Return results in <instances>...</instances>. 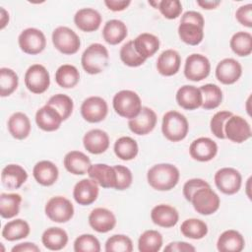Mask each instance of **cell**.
Wrapping results in <instances>:
<instances>
[{
	"mask_svg": "<svg viewBox=\"0 0 252 252\" xmlns=\"http://www.w3.org/2000/svg\"><path fill=\"white\" fill-rule=\"evenodd\" d=\"M205 21L201 13L197 11L185 12L178 26L180 39L189 45H198L204 38Z\"/></svg>",
	"mask_w": 252,
	"mask_h": 252,
	"instance_id": "1",
	"label": "cell"
},
{
	"mask_svg": "<svg viewBox=\"0 0 252 252\" xmlns=\"http://www.w3.org/2000/svg\"><path fill=\"white\" fill-rule=\"evenodd\" d=\"M178 168L170 163H158L152 166L147 173L148 183L158 191H169L179 181Z\"/></svg>",
	"mask_w": 252,
	"mask_h": 252,
	"instance_id": "2",
	"label": "cell"
},
{
	"mask_svg": "<svg viewBox=\"0 0 252 252\" xmlns=\"http://www.w3.org/2000/svg\"><path fill=\"white\" fill-rule=\"evenodd\" d=\"M109 55L106 47L100 43L89 45L82 54L81 64L83 69L91 75L104 71L108 65Z\"/></svg>",
	"mask_w": 252,
	"mask_h": 252,
	"instance_id": "3",
	"label": "cell"
},
{
	"mask_svg": "<svg viewBox=\"0 0 252 252\" xmlns=\"http://www.w3.org/2000/svg\"><path fill=\"white\" fill-rule=\"evenodd\" d=\"M189 124L187 118L178 111H167L162 117L161 131L163 136L170 142H179L188 134Z\"/></svg>",
	"mask_w": 252,
	"mask_h": 252,
	"instance_id": "4",
	"label": "cell"
},
{
	"mask_svg": "<svg viewBox=\"0 0 252 252\" xmlns=\"http://www.w3.org/2000/svg\"><path fill=\"white\" fill-rule=\"evenodd\" d=\"M112 105L119 116L127 119L136 117L142 108L139 94L130 90H122L116 93L112 99Z\"/></svg>",
	"mask_w": 252,
	"mask_h": 252,
	"instance_id": "5",
	"label": "cell"
},
{
	"mask_svg": "<svg viewBox=\"0 0 252 252\" xmlns=\"http://www.w3.org/2000/svg\"><path fill=\"white\" fill-rule=\"evenodd\" d=\"M190 202L192 203L195 211L204 216L216 213L220 205L219 195L211 188V186L198 189L192 195Z\"/></svg>",
	"mask_w": 252,
	"mask_h": 252,
	"instance_id": "6",
	"label": "cell"
},
{
	"mask_svg": "<svg viewBox=\"0 0 252 252\" xmlns=\"http://www.w3.org/2000/svg\"><path fill=\"white\" fill-rule=\"evenodd\" d=\"M52 43L61 53L72 55L78 52L81 46L79 35L70 28L60 26L52 32Z\"/></svg>",
	"mask_w": 252,
	"mask_h": 252,
	"instance_id": "7",
	"label": "cell"
},
{
	"mask_svg": "<svg viewBox=\"0 0 252 252\" xmlns=\"http://www.w3.org/2000/svg\"><path fill=\"white\" fill-rule=\"evenodd\" d=\"M46 216L54 222H67L74 216V207L70 200L62 196H55L48 200L44 208Z\"/></svg>",
	"mask_w": 252,
	"mask_h": 252,
	"instance_id": "8",
	"label": "cell"
},
{
	"mask_svg": "<svg viewBox=\"0 0 252 252\" xmlns=\"http://www.w3.org/2000/svg\"><path fill=\"white\" fill-rule=\"evenodd\" d=\"M25 85L33 94H43L50 85L49 72L40 64L30 66L25 74Z\"/></svg>",
	"mask_w": 252,
	"mask_h": 252,
	"instance_id": "9",
	"label": "cell"
},
{
	"mask_svg": "<svg viewBox=\"0 0 252 252\" xmlns=\"http://www.w3.org/2000/svg\"><path fill=\"white\" fill-rule=\"evenodd\" d=\"M18 42L21 50L30 55L39 54L46 46L44 33L35 28L24 30L18 37Z\"/></svg>",
	"mask_w": 252,
	"mask_h": 252,
	"instance_id": "10",
	"label": "cell"
},
{
	"mask_svg": "<svg viewBox=\"0 0 252 252\" xmlns=\"http://www.w3.org/2000/svg\"><path fill=\"white\" fill-rule=\"evenodd\" d=\"M215 184L217 188L226 195L237 193L242 184L240 172L232 167H222L215 173Z\"/></svg>",
	"mask_w": 252,
	"mask_h": 252,
	"instance_id": "11",
	"label": "cell"
},
{
	"mask_svg": "<svg viewBox=\"0 0 252 252\" xmlns=\"http://www.w3.org/2000/svg\"><path fill=\"white\" fill-rule=\"evenodd\" d=\"M211 63L209 59L202 54L193 53L186 58L184 66L185 77L193 82H199L210 75Z\"/></svg>",
	"mask_w": 252,
	"mask_h": 252,
	"instance_id": "12",
	"label": "cell"
},
{
	"mask_svg": "<svg viewBox=\"0 0 252 252\" xmlns=\"http://www.w3.org/2000/svg\"><path fill=\"white\" fill-rule=\"evenodd\" d=\"M223 132L225 138L233 143H243L251 138L250 124L239 115H231L224 123Z\"/></svg>",
	"mask_w": 252,
	"mask_h": 252,
	"instance_id": "13",
	"label": "cell"
},
{
	"mask_svg": "<svg viewBox=\"0 0 252 252\" xmlns=\"http://www.w3.org/2000/svg\"><path fill=\"white\" fill-rule=\"evenodd\" d=\"M107 113V102L100 96H90L81 105V114L90 123H97L104 120Z\"/></svg>",
	"mask_w": 252,
	"mask_h": 252,
	"instance_id": "14",
	"label": "cell"
},
{
	"mask_svg": "<svg viewBox=\"0 0 252 252\" xmlns=\"http://www.w3.org/2000/svg\"><path fill=\"white\" fill-rule=\"evenodd\" d=\"M157 120V114L152 108L142 106L140 113L136 117L129 119L128 126L131 132L136 135H147L155 129Z\"/></svg>",
	"mask_w": 252,
	"mask_h": 252,
	"instance_id": "15",
	"label": "cell"
},
{
	"mask_svg": "<svg viewBox=\"0 0 252 252\" xmlns=\"http://www.w3.org/2000/svg\"><path fill=\"white\" fill-rule=\"evenodd\" d=\"M242 74L240 63L233 58H224L216 67V77L223 85H232Z\"/></svg>",
	"mask_w": 252,
	"mask_h": 252,
	"instance_id": "16",
	"label": "cell"
},
{
	"mask_svg": "<svg viewBox=\"0 0 252 252\" xmlns=\"http://www.w3.org/2000/svg\"><path fill=\"white\" fill-rule=\"evenodd\" d=\"M189 154L195 160L209 161L217 156L218 145L208 137H200L191 143Z\"/></svg>",
	"mask_w": 252,
	"mask_h": 252,
	"instance_id": "17",
	"label": "cell"
},
{
	"mask_svg": "<svg viewBox=\"0 0 252 252\" xmlns=\"http://www.w3.org/2000/svg\"><path fill=\"white\" fill-rule=\"evenodd\" d=\"M98 192V184L91 178H85L74 186L73 197L79 205L89 206L97 199Z\"/></svg>",
	"mask_w": 252,
	"mask_h": 252,
	"instance_id": "18",
	"label": "cell"
},
{
	"mask_svg": "<svg viewBox=\"0 0 252 252\" xmlns=\"http://www.w3.org/2000/svg\"><path fill=\"white\" fill-rule=\"evenodd\" d=\"M89 223L94 230L99 233H105L114 228L116 218L108 209L95 208L89 216Z\"/></svg>",
	"mask_w": 252,
	"mask_h": 252,
	"instance_id": "19",
	"label": "cell"
},
{
	"mask_svg": "<svg viewBox=\"0 0 252 252\" xmlns=\"http://www.w3.org/2000/svg\"><path fill=\"white\" fill-rule=\"evenodd\" d=\"M89 177L94 180L102 188H114L116 186V172L113 166L105 163L92 164L88 170Z\"/></svg>",
	"mask_w": 252,
	"mask_h": 252,
	"instance_id": "20",
	"label": "cell"
},
{
	"mask_svg": "<svg viewBox=\"0 0 252 252\" xmlns=\"http://www.w3.org/2000/svg\"><path fill=\"white\" fill-rule=\"evenodd\" d=\"M63 119L59 112L52 106L45 104L35 113V123L43 131L52 132L59 129Z\"/></svg>",
	"mask_w": 252,
	"mask_h": 252,
	"instance_id": "21",
	"label": "cell"
},
{
	"mask_svg": "<svg viewBox=\"0 0 252 252\" xmlns=\"http://www.w3.org/2000/svg\"><path fill=\"white\" fill-rule=\"evenodd\" d=\"M83 144L89 153L99 155L108 149L109 137L107 133L101 129H92L84 135Z\"/></svg>",
	"mask_w": 252,
	"mask_h": 252,
	"instance_id": "22",
	"label": "cell"
},
{
	"mask_svg": "<svg viewBox=\"0 0 252 252\" xmlns=\"http://www.w3.org/2000/svg\"><path fill=\"white\" fill-rule=\"evenodd\" d=\"M100 14L93 8H83L76 12L74 16V23L79 30L85 32H92L100 27Z\"/></svg>",
	"mask_w": 252,
	"mask_h": 252,
	"instance_id": "23",
	"label": "cell"
},
{
	"mask_svg": "<svg viewBox=\"0 0 252 252\" xmlns=\"http://www.w3.org/2000/svg\"><path fill=\"white\" fill-rule=\"evenodd\" d=\"M151 219L155 224L169 228L173 227L178 222L179 215L175 208L169 205L159 204L152 209Z\"/></svg>",
	"mask_w": 252,
	"mask_h": 252,
	"instance_id": "24",
	"label": "cell"
},
{
	"mask_svg": "<svg viewBox=\"0 0 252 252\" xmlns=\"http://www.w3.org/2000/svg\"><path fill=\"white\" fill-rule=\"evenodd\" d=\"M177 104L187 110H194L202 105V94L200 89L195 86L184 85L176 93Z\"/></svg>",
	"mask_w": 252,
	"mask_h": 252,
	"instance_id": "25",
	"label": "cell"
},
{
	"mask_svg": "<svg viewBox=\"0 0 252 252\" xmlns=\"http://www.w3.org/2000/svg\"><path fill=\"white\" fill-rule=\"evenodd\" d=\"M28 179V173L24 167L19 164H8L1 172L2 185L9 189L15 190L19 189Z\"/></svg>",
	"mask_w": 252,
	"mask_h": 252,
	"instance_id": "26",
	"label": "cell"
},
{
	"mask_svg": "<svg viewBox=\"0 0 252 252\" xmlns=\"http://www.w3.org/2000/svg\"><path fill=\"white\" fill-rule=\"evenodd\" d=\"M181 57L176 50L166 49L160 53L157 60V69L162 76L175 75L180 68Z\"/></svg>",
	"mask_w": 252,
	"mask_h": 252,
	"instance_id": "27",
	"label": "cell"
},
{
	"mask_svg": "<svg viewBox=\"0 0 252 252\" xmlns=\"http://www.w3.org/2000/svg\"><path fill=\"white\" fill-rule=\"evenodd\" d=\"M64 166L70 173L74 175H84L88 173L92 165L90 158L80 151H71L67 153L63 160Z\"/></svg>",
	"mask_w": 252,
	"mask_h": 252,
	"instance_id": "28",
	"label": "cell"
},
{
	"mask_svg": "<svg viewBox=\"0 0 252 252\" xmlns=\"http://www.w3.org/2000/svg\"><path fill=\"white\" fill-rule=\"evenodd\" d=\"M32 175L35 181L40 185L51 186L57 181L59 171L52 161L40 160L33 166Z\"/></svg>",
	"mask_w": 252,
	"mask_h": 252,
	"instance_id": "29",
	"label": "cell"
},
{
	"mask_svg": "<svg viewBox=\"0 0 252 252\" xmlns=\"http://www.w3.org/2000/svg\"><path fill=\"white\" fill-rule=\"evenodd\" d=\"M245 246L244 237L234 229L223 231L217 242V248L220 252H240Z\"/></svg>",
	"mask_w": 252,
	"mask_h": 252,
	"instance_id": "30",
	"label": "cell"
},
{
	"mask_svg": "<svg viewBox=\"0 0 252 252\" xmlns=\"http://www.w3.org/2000/svg\"><path fill=\"white\" fill-rule=\"evenodd\" d=\"M128 34L126 25L120 20H109L104 24L102 29L103 39L111 45H116L123 41Z\"/></svg>",
	"mask_w": 252,
	"mask_h": 252,
	"instance_id": "31",
	"label": "cell"
},
{
	"mask_svg": "<svg viewBox=\"0 0 252 252\" xmlns=\"http://www.w3.org/2000/svg\"><path fill=\"white\" fill-rule=\"evenodd\" d=\"M31 128L30 118L23 112L13 113L8 120L9 133L17 140L26 139L31 133Z\"/></svg>",
	"mask_w": 252,
	"mask_h": 252,
	"instance_id": "32",
	"label": "cell"
},
{
	"mask_svg": "<svg viewBox=\"0 0 252 252\" xmlns=\"http://www.w3.org/2000/svg\"><path fill=\"white\" fill-rule=\"evenodd\" d=\"M136 51L146 60L152 57L159 48V39L157 35L149 32L139 34L134 40Z\"/></svg>",
	"mask_w": 252,
	"mask_h": 252,
	"instance_id": "33",
	"label": "cell"
},
{
	"mask_svg": "<svg viewBox=\"0 0 252 252\" xmlns=\"http://www.w3.org/2000/svg\"><path fill=\"white\" fill-rule=\"evenodd\" d=\"M41 241L47 249L58 251L63 249L68 243V234L63 228L49 227L43 231Z\"/></svg>",
	"mask_w": 252,
	"mask_h": 252,
	"instance_id": "34",
	"label": "cell"
},
{
	"mask_svg": "<svg viewBox=\"0 0 252 252\" xmlns=\"http://www.w3.org/2000/svg\"><path fill=\"white\" fill-rule=\"evenodd\" d=\"M30 225L26 220L22 219H16L14 220L8 221L4 225L2 229V236L8 241H16L26 238L30 234Z\"/></svg>",
	"mask_w": 252,
	"mask_h": 252,
	"instance_id": "35",
	"label": "cell"
},
{
	"mask_svg": "<svg viewBox=\"0 0 252 252\" xmlns=\"http://www.w3.org/2000/svg\"><path fill=\"white\" fill-rule=\"evenodd\" d=\"M199 89L202 94V108L209 110L220 106L222 101V91L219 86L215 84H206Z\"/></svg>",
	"mask_w": 252,
	"mask_h": 252,
	"instance_id": "36",
	"label": "cell"
},
{
	"mask_svg": "<svg viewBox=\"0 0 252 252\" xmlns=\"http://www.w3.org/2000/svg\"><path fill=\"white\" fill-rule=\"evenodd\" d=\"M22 197L17 193L0 194V215L4 219H12L20 212Z\"/></svg>",
	"mask_w": 252,
	"mask_h": 252,
	"instance_id": "37",
	"label": "cell"
},
{
	"mask_svg": "<svg viewBox=\"0 0 252 252\" xmlns=\"http://www.w3.org/2000/svg\"><path fill=\"white\" fill-rule=\"evenodd\" d=\"M55 81L58 86L64 89L74 88L80 81L78 69L70 64L61 65L55 72Z\"/></svg>",
	"mask_w": 252,
	"mask_h": 252,
	"instance_id": "38",
	"label": "cell"
},
{
	"mask_svg": "<svg viewBox=\"0 0 252 252\" xmlns=\"http://www.w3.org/2000/svg\"><path fill=\"white\" fill-rule=\"evenodd\" d=\"M139 148L137 142L128 136L120 137L114 143V153L122 160H131L138 155Z\"/></svg>",
	"mask_w": 252,
	"mask_h": 252,
	"instance_id": "39",
	"label": "cell"
},
{
	"mask_svg": "<svg viewBox=\"0 0 252 252\" xmlns=\"http://www.w3.org/2000/svg\"><path fill=\"white\" fill-rule=\"evenodd\" d=\"M162 246V235L158 230L149 229L144 231L138 239L140 252H158Z\"/></svg>",
	"mask_w": 252,
	"mask_h": 252,
	"instance_id": "40",
	"label": "cell"
},
{
	"mask_svg": "<svg viewBox=\"0 0 252 252\" xmlns=\"http://www.w3.org/2000/svg\"><path fill=\"white\" fill-rule=\"evenodd\" d=\"M229 45L236 55L248 56L252 52V35L246 32H238L231 36Z\"/></svg>",
	"mask_w": 252,
	"mask_h": 252,
	"instance_id": "41",
	"label": "cell"
},
{
	"mask_svg": "<svg viewBox=\"0 0 252 252\" xmlns=\"http://www.w3.org/2000/svg\"><path fill=\"white\" fill-rule=\"evenodd\" d=\"M181 233L191 239H202L208 233V225L199 219H187L180 226Z\"/></svg>",
	"mask_w": 252,
	"mask_h": 252,
	"instance_id": "42",
	"label": "cell"
},
{
	"mask_svg": "<svg viewBox=\"0 0 252 252\" xmlns=\"http://www.w3.org/2000/svg\"><path fill=\"white\" fill-rule=\"evenodd\" d=\"M19 85V78L15 71L10 68L0 69V95L2 97L12 94Z\"/></svg>",
	"mask_w": 252,
	"mask_h": 252,
	"instance_id": "43",
	"label": "cell"
},
{
	"mask_svg": "<svg viewBox=\"0 0 252 252\" xmlns=\"http://www.w3.org/2000/svg\"><path fill=\"white\" fill-rule=\"evenodd\" d=\"M46 104L55 108L61 115L63 121L68 119L73 112L74 102L70 96L63 94H57L52 95Z\"/></svg>",
	"mask_w": 252,
	"mask_h": 252,
	"instance_id": "44",
	"label": "cell"
},
{
	"mask_svg": "<svg viewBox=\"0 0 252 252\" xmlns=\"http://www.w3.org/2000/svg\"><path fill=\"white\" fill-rule=\"evenodd\" d=\"M120 59L129 67H139L146 61V59L136 51L133 40L123 44L120 49Z\"/></svg>",
	"mask_w": 252,
	"mask_h": 252,
	"instance_id": "45",
	"label": "cell"
},
{
	"mask_svg": "<svg viewBox=\"0 0 252 252\" xmlns=\"http://www.w3.org/2000/svg\"><path fill=\"white\" fill-rule=\"evenodd\" d=\"M133 243L130 237L124 234H114L105 242L106 252H131Z\"/></svg>",
	"mask_w": 252,
	"mask_h": 252,
	"instance_id": "46",
	"label": "cell"
},
{
	"mask_svg": "<svg viewBox=\"0 0 252 252\" xmlns=\"http://www.w3.org/2000/svg\"><path fill=\"white\" fill-rule=\"evenodd\" d=\"M75 252H99L100 243L93 234H82L74 241Z\"/></svg>",
	"mask_w": 252,
	"mask_h": 252,
	"instance_id": "47",
	"label": "cell"
},
{
	"mask_svg": "<svg viewBox=\"0 0 252 252\" xmlns=\"http://www.w3.org/2000/svg\"><path fill=\"white\" fill-rule=\"evenodd\" d=\"M232 115V112L228 110H222L218 111L214 114V116L211 119L210 127L212 133L219 139H224V132H223V126L225 121Z\"/></svg>",
	"mask_w": 252,
	"mask_h": 252,
	"instance_id": "48",
	"label": "cell"
},
{
	"mask_svg": "<svg viewBox=\"0 0 252 252\" xmlns=\"http://www.w3.org/2000/svg\"><path fill=\"white\" fill-rule=\"evenodd\" d=\"M158 10L168 20L176 19L182 12V5L179 0H163L158 2Z\"/></svg>",
	"mask_w": 252,
	"mask_h": 252,
	"instance_id": "49",
	"label": "cell"
},
{
	"mask_svg": "<svg viewBox=\"0 0 252 252\" xmlns=\"http://www.w3.org/2000/svg\"><path fill=\"white\" fill-rule=\"evenodd\" d=\"M116 172V186L115 189L116 190H125L128 189L133 181V175L131 170L124 166V165H114L113 166Z\"/></svg>",
	"mask_w": 252,
	"mask_h": 252,
	"instance_id": "50",
	"label": "cell"
},
{
	"mask_svg": "<svg viewBox=\"0 0 252 252\" xmlns=\"http://www.w3.org/2000/svg\"><path fill=\"white\" fill-rule=\"evenodd\" d=\"M210 184L201 178H192L185 182L183 185V195L187 201L190 202L192 195L202 187H208Z\"/></svg>",
	"mask_w": 252,
	"mask_h": 252,
	"instance_id": "51",
	"label": "cell"
},
{
	"mask_svg": "<svg viewBox=\"0 0 252 252\" xmlns=\"http://www.w3.org/2000/svg\"><path fill=\"white\" fill-rule=\"evenodd\" d=\"M252 4L248 3L246 5L240 6L235 13V18L244 27L252 28Z\"/></svg>",
	"mask_w": 252,
	"mask_h": 252,
	"instance_id": "52",
	"label": "cell"
},
{
	"mask_svg": "<svg viewBox=\"0 0 252 252\" xmlns=\"http://www.w3.org/2000/svg\"><path fill=\"white\" fill-rule=\"evenodd\" d=\"M164 252H194L196 248L188 242L174 241L164 247Z\"/></svg>",
	"mask_w": 252,
	"mask_h": 252,
	"instance_id": "53",
	"label": "cell"
},
{
	"mask_svg": "<svg viewBox=\"0 0 252 252\" xmlns=\"http://www.w3.org/2000/svg\"><path fill=\"white\" fill-rule=\"evenodd\" d=\"M104 4L109 10L113 12H119V11L125 10L131 4V1L130 0H105Z\"/></svg>",
	"mask_w": 252,
	"mask_h": 252,
	"instance_id": "54",
	"label": "cell"
},
{
	"mask_svg": "<svg viewBox=\"0 0 252 252\" xmlns=\"http://www.w3.org/2000/svg\"><path fill=\"white\" fill-rule=\"evenodd\" d=\"M39 247L32 242L19 243L12 248V252H39Z\"/></svg>",
	"mask_w": 252,
	"mask_h": 252,
	"instance_id": "55",
	"label": "cell"
},
{
	"mask_svg": "<svg viewBox=\"0 0 252 252\" xmlns=\"http://www.w3.org/2000/svg\"><path fill=\"white\" fill-rule=\"evenodd\" d=\"M197 4L205 10H212V9H216L220 4V1H207V0H204V1H197Z\"/></svg>",
	"mask_w": 252,
	"mask_h": 252,
	"instance_id": "56",
	"label": "cell"
},
{
	"mask_svg": "<svg viewBox=\"0 0 252 252\" xmlns=\"http://www.w3.org/2000/svg\"><path fill=\"white\" fill-rule=\"evenodd\" d=\"M8 22H9V14L4 8L1 7V9H0V29L3 30L6 27V25L8 24Z\"/></svg>",
	"mask_w": 252,
	"mask_h": 252,
	"instance_id": "57",
	"label": "cell"
}]
</instances>
